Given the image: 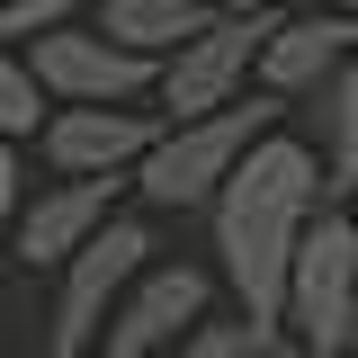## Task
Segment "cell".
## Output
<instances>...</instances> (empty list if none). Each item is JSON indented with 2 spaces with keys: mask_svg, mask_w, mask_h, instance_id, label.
Returning a JSON list of instances; mask_svg holds the SVG:
<instances>
[{
  "mask_svg": "<svg viewBox=\"0 0 358 358\" xmlns=\"http://www.w3.org/2000/svg\"><path fill=\"white\" fill-rule=\"evenodd\" d=\"M322 206V162H313L305 134L268 126L242 143V162L215 179L206 197V224H215V278L233 287L242 313H278V287H287V251L305 215Z\"/></svg>",
  "mask_w": 358,
  "mask_h": 358,
  "instance_id": "cell-1",
  "label": "cell"
},
{
  "mask_svg": "<svg viewBox=\"0 0 358 358\" xmlns=\"http://www.w3.org/2000/svg\"><path fill=\"white\" fill-rule=\"evenodd\" d=\"M287 108H296V99H278V90H233L224 108L162 117V134L143 143V162L126 171V188L152 215H197V206L215 197V179L242 162V143L268 134V126H287Z\"/></svg>",
  "mask_w": 358,
  "mask_h": 358,
  "instance_id": "cell-2",
  "label": "cell"
},
{
  "mask_svg": "<svg viewBox=\"0 0 358 358\" xmlns=\"http://www.w3.org/2000/svg\"><path fill=\"white\" fill-rule=\"evenodd\" d=\"M278 322L296 358H350L358 331V215L350 197H322L287 251V287H278Z\"/></svg>",
  "mask_w": 358,
  "mask_h": 358,
  "instance_id": "cell-3",
  "label": "cell"
},
{
  "mask_svg": "<svg viewBox=\"0 0 358 358\" xmlns=\"http://www.w3.org/2000/svg\"><path fill=\"white\" fill-rule=\"evenodd\" d=\"M152 251H162L152 215L108 206V215H99L81 242L54 260V313H45V350H54V358H90V350H99V322H108V305L126 296V278L152 260Z\"/></svg>",
  "mask_w": 358,
  "mask_h": 358,
  "instance_id": "cell-4",
  "label": "cell"
},
{
  "mask_svg": "<svg viewBox=\"0 0 358 358\" xmlns=\"http://www.w3.org/2000/svg\"><path fill=\"white\" fill-rule=\"evenodd\" d=\"M268 27H278V9H215L197 36H179L152 63V108L162 117H197V108H224L233 90H251V63H260Z\"/></svg>",
  "mask_w": 358,
  "mask_h": 358,
  "instance_id": "cell-5",
  "label": "cell"
},
{
  "mask_svg": "<svg viewBox=\"0 0 358 358\" xmlns=\"http://www.w3.org/2000/svg\"><path fill=\"white\" fill-rule=\"evenodd\" d=\"M152 134H162V108L152 99H54L27 143H36L45 171H108V179H126Z\"/></svg>",
  "mask_w": 358,
  "mask_h": 358,
  "instance_id": "cell-6",
  "label": "cell"
},
{
  "mask_svg": "<svg viewBox=\"0 0 358 358\" xmlns=\"http://www.w3.org/2000/svg\"><path fill=\"white\" fill-rule=\"evenodd\" d=\"M18 54H27V72H36L45 108H54V99H152V54L117 45L108 27H90V18L36 27V36H18Z\"/></svg>",
  "mask_w": 358,
  "mask_h": 358,
  "instance_id": "cell-7",
  "label": "cell"
},
{
  "mask_svg": "<svg viewBox=\"0 0 358 358\" xmlns=\"http://www.w3.org/2000/svg\"><path fill=\"white\" fill-rule=\"evenodd\" d=\"M215 305V278L197 260H152L126 278V296L108 305V322H99V350L108 358H162V350H179V331L197 322V313Z\"/></svg>",
  "mask_w": 358,
  "mask_h": 358,
  "instance_id": "cell-8",
  "label": "cell"
},
{
  "mask_svg": "<svg viewBox=\"0 0 358 358\" xmlns=\"http://www.w3.org/2000/svg\"><path fill=\"white\" fill-rule=\"evenodd\" d=\"M117 197H126V179H108V171H54V179H36V188L18 197V215H9L18 268H54Z\"/></svg>",
  "mask_w": 358,
  "mask_h": 358,
  "instance_id": "cell-9",
  "label": "cell"
},
{
  "mask_svg": "<svg viewBox=\"0 0 358 358\" xmlns=\"http://www.w3.org/2000/svg\"><path fill=\"white\" fill-rule=\"evenodd\" d=\"M358 45V18L350 9H331V0H287L278 9V27L260 36V63H251V81L278 90V99H305L341 54Z\"/></svg>",
  "mask_w": 358,
  "mask_h": 358,
  "instance_id": "cell-10",
  "label": "cell"
},
{
  "mask_svg": "<svg viewBox=\"0 0 358 358\" xmlns=\"http://www.w3.org/2000/svg\"><path fill=\"white\" fill-rule=\"evenodd\" d=\"M313 99V162H322V197H350L358 188V45L322 72V81L305 90Z\"/></svg>",
  "mask_w": 358,
  "mask_h": 358,
  "instance_id": "cell-11",
  "label": "cell"
},
{
  "mask_svg": "<svg viewBox=\"0 0 358 358\" xmlns=\"http://www.w3.org/2000/svg\"><path fill=\"white\" fill-rule=\"evenodd\" d=\"M215 18V0H90V27H108L117 45H134V54H171L179 36H197Z\"/></svg>",
  "mask_w": 358,
  "mask_h": 358,
  "instance_id": "cell-12",
  "label": "cell"
},
{
  "mask_svg": "<svg viewBox=\"0 0 358 358\" xmlns=\"http://www.w3.org/2000/svg\"><path fill=\"white\" fill-rule=\"evenodd\" d=\"M179 350L188 358H287L296 341H287V322L278 313H197L188 331H179Z\"/></svg>",
  "mask_w": 358,
  "mask_h": 358,
  "instance_id": "cell-13",
  "label": "cell"
},
{
  "mask_svg": "<svg viewBox=\"0 0 358 358\" xmlns=\"http://www.w3.org/2000/svg\"><path fill=\"white\" fill-rule=\"evenodd\" d=\"M36 117H45V90H36V72H27V54L0 36V126L27 143V134H36Z\"/></svg>",
  "mask_w": 358,
  "mask_h": 358,
  "instance_id": "cell-14",
  "label": "cell"
},
{
  "mask_svg": "<svg viewBox=\"0 0 358 358\" xmlns=\"http://www.w3.org/2000/svg\"><path fill=\"white\" fill-rule=\"evenodd\" d=\"M63 18H90V0H0V36H36V27H63Z\"/></svg>",
  "mask_w": 358,
  "mask_h": 358,
  "instance_id": "cell-15",
  "label": "cell"
},
{
  "mask_svg": "<svg viewBox=\"0 0 358 358\" xmlns=\"http://www.w3.org/2000/svg\"><path fill=\"white\" fill-rule=\"evenodd\" d=\"M18 197H27V143L0 126V233H9V215H18Z\"/></svg>",
  "mask_w": 358,
  "mask_h": 358,
  "instance_id": "cell-16",
  "label": "cell"
},
{
  "mask_svg": "<svg viewBox=\"0 0 358 358\" xmlns=\"http://www.w3.org/2000/svg\"><path fill=\"white\" fill-rule=\"evenodd\" d=\"M215 9H287V0H215Z\"/></svg>",
  "mask_w": 358,
  "mask_h": 358,
  "instance_id": "cell-17",
  "label": "cell"
},
{
  "mask_svg": "<svg viewBox=\"0 0 358 358\" xmlns=\"http://www.w3.org/2000/svg\"><path fill=\"white\" fill-rule=\"evenodd\" d=\"M331 9H350V18H358V0H331Z\"/></svg>",
  "mask_w": 358,
  "mask_h": 358,
  "instance_id": "cell-18",
  "label": "cell"
},
{
  "mask_svg": "<svg viewBox=\"0 0 358 358\" xmlns=\"http://www.w3.org/2000/svg\"><path fill=\"white\" fill-rule=\"evenodd\" d=\"M350 215H358V188H350Z\"/></svg>",
  "mask_w": 358,
  "mask_h": 358,
  "instance_id": "cell-19",
  "label": "cell"
},
{
  "mask_svg": "<svg viewBox=\"0 0 358 358\" xmlns=\"http://www.w3.org/2000/svg\"><path fill=\"white\" fill-rule=\"evenodd\" d=\"M350 350H358V331H350Z\"/></svg>",
  "mask_w": 358,
  "mask_h": 358,
  "instance_id": "cell-20",
  "label": "cell"
}]
</instances>
